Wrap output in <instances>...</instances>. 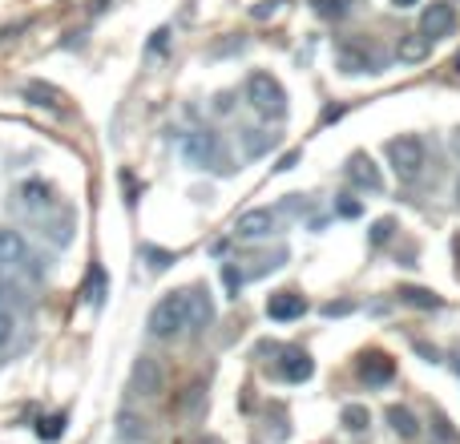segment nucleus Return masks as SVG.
Instances as JSON below:
<instances>
[{
  "instance_id": "nucleus-1",
  "label": "nucleus",
  "mask_w": 460,
  "mask_h": 444,
  "mask_svg": "<svg viewBox=\"0 0 460 444\" xmlns=\"http://www.w3.org/2000/svg\"><path fill=\"white\" fill-rule=\"evenodd\" d=\"M210 315H215V307H210V299L202 295V287L170 291L166 299L154 303L150 335H158V340H174V335H182L186 327H207Z\"/></svg>"
},
{
  "instance_id": "nucleus-2",
  "label": "nucleus",
  "mask_w": 460,
  "mask_h": 444,
  "mask_svg": "<svg viewBox=\"0 0 460 444\" xmlns=\"http://www.w3.org/2000/svg\"><path fill=\"white\" fill-rule=\"evenodd\" d=\"M246 102L267 121L287 118V89L279 85V77H270V73H251V81H246Z\"/></svg>"
},
{
  "instance_id": "nucleus-3",
  "label": "nucleus",
  "mask_w": 460,
  "mask_h": 444,
  "mask_svg": "<svg viewBox=\"0 0 460 444\" xmlns=\"http://www.w3.org/2000/svg\"><path fill=\"white\" fill-rule=\"evenodd\" d=\"M0 271H21V275L40 279V275H45V262H40V254L32 251V246L24 243L16 230L0 226Z\"/></svg>"
},
{
  "instance_id": "nucleus-4",
  "label": "nucleus",
  "mask_w": 460,
  "mask_h": 444,
  "mask_svg": "<svg viewBox=\"0 0 460 444\" xmlns=\"http://www.w3.org/2000/svg\"><path fill=\"white\" fill-rule=\"evenodd\" d=\"M388 158H392V166H396V174L404 178V182H412V178H420V170H424V142L412 134L392 138Z\"/></svg>"
},
{
  "instance_id": "nucleus-5",
  "label": "nucleus",
  "mask_w": 460,
  "mask_h": 444,
  "mask_svg": "<svg viewBox=\"0 0 460 444\" xmlns=\"http://www.w3.org/2000/svg\"><path fill=\"white\" fill-rule=\"evenodd\" d=\"M453 29H456V8L445 4V0H432V4L420 13V32H424L429 40L448 37Z\"/></svg>"
},
{
  "instance_id": "nucleus-6",
  "label": "nucleus",
  "mask_w": 460,
  "mask_h": 444,
  "mask_svg": "<svg viewBox=\"0 0 460 444\" xmlns=\"http://www.w3.org/2000/svg\"><path fill=\"white\" fill-rule=\"evenodd\" d=\"M182 150H186V158H190L194 166L223 170V166H218V162H223V150H218V138L215 134H186Z\"/></svg>"
},
{
  "instance_id": "nucleus-7",
  "label": "nucleus",
  "mask_w": 460,
  "mask_h": 444,
  "mask_svg": "<svg viewBox=\"0 0 460 444\" xmlns=\"http://www.w3.org/2000/svg\"><path fill=\"white\" fill-rule=\"evenodd\" d=\"M129 392H134V396H158V392H162V368H158V360H150V356L137 360L134 372H129Z\"/></svg>"
},
{
  "instance_id": "nucleus-8",
  "label": "nucleus",
  "mask_w": 460,
  "mask_h": 444,
  "mask_svg": "<svg viewBox=\"0 0 460 444\" xmlns=\"http://www.w3.org/2000/svg\"><path fill=\"white\" fill-rule=\"evenodd\" d=\"M279 230V215L275 210H246L243 218L234 222V235L238 238H267Z\"/></svg>"
},
{
  "instance_id": "nucleus-9",
  "label": "nucleus",
  "mask_w": 460,
  "mask_h": 444,
  "mask_svg": "<svg viewBox=\"0 0 460 444\" xmlns=\"http://www.w3.org/2000/svg\"><path fill=\"white\" fill-rule=\"evenodd\" d=\"M348 178L359 186V191H372V194L384 191V178H380V170H376V162L367 158V154H351L348 158Z\"/></svg>"
},
{
  "instance_id": "nucleus-10",
  "label": "nucleus",
  "mask_w": 460,
  "mask_h": 444,
  "mask_svg": "<svg viewBox=\"0 0 460 444\" xmlns=\"http://www.w3.org/2000/svg\"><path fill=\"white\" fill-rule=\"evenodd\" d=\"M303 311H307V299L295 291H275L267 299V315L275 319V324H291V319H299Z\"/></svg>"
},
{
  "instance_id": "nucleus-11",
  "label": "nucleus",
  "mask_w": 460,
  "mask_h": 444,
  "mask_svg": "<svg viewBox=\"0 0 460 444\" xmlns=\"http://www.w3.org/2000/svg\"><path fill=\"white\" fill-rule=\"evenodd\" d=\"M311 372H315V364H311L307 351H299V348L283 351V364H279V376H283V380L303 384V380H311Z\"/></svg>"
},
{
  "instance_id": "nucleus-12",
  "label": "nucleus",
  "mask_w": 460,
  "mask_h": 444,
  "mask_svg": "<svg viewBox=\"0 0 460 444\" xmlns=\"http://www.w3.org/2000/svg\"><path fill=\"white\" fill-rule=\"evenodd\" d=\"M392 360L384 356V351H364L359 356V380H367V384H388L392 380Z\"/></svg>"
},
{
  "instance_id": "nucleus-13",
  "label": "nucleus",
  "mask_w": 460,
  "mask_h": 444,
  "mask_svg": "<svg viewBox=\"0 0 460 444\" xmlns=\"http://www.w3.org/2000/svg\"><path fill=\"white\" fill-rule=\"evenodd\" d=\"M21 97L29 105H40V110H61L65 105V93L57 85H45V81H29V85H21Z\"/></svg>"
},
{
  "instance_id": "nucleus-14",
  "label": "nucleus",
  "mask_w": 460,
  "mask_h": 444,
  "mask_svg": "<svg viewBox=\"0 0 460 444\" xmlns=\"http://www.w3.org/2000/svg\"><path fill=\"white\" fill-rule=\"evenodd\" d=\"M53 186L49 182H40V178H32V182H21V207L24 210H32V215H40V210H49L53 207Z\"/></svg>"
},
{
  "instance_id": "nucleus-15",
  "label": "nucleus",
  "mask_w": 460,
  "mask_h": 444,
  "mask_svg": "<svg viewBox=\"0 0 460 444\" xmlns=\"http://www.w3.org/2000/svg\"><path fill=\"white\" fill-rule=\"evenodd\" d=\"M429 53H432V40L424 37V32H404V37H400V61L416 65V61H424Z\"/></svg>"
},
{
  "instance_id": "nucleus-16",
  "label": "nucleus",
  "mask_w": 460,
  "mask_h": 444,
  "mask_svg": "<svg viewBox=\"0 0 460 444\" xmlns=\"http://www.w3.org/2000/svg\"><path fill=\"white\" fill-rule=\"evenodd\" d=\"M388 424H392V432H396V437H404V440L420 437V424H416V416L408 413V408H400V404L388 408Z\"/></svg>"
},
{
  "instance_id": "nucleus-17",
  "label": "nucleus",
  "mask_w": 460,
  "mask_h": 444,
  "mask_svg": "<svg viewBox=\"0 0 460 444\" xmlns=\"http://www.w3.org/2000/svg\"><path fill=\"white\" fill-rule=\"evenodd\" d=\"M400 303H408V307H424V311L440 307V299L432 291H424V287H400Z\"/></svg>"
},
{
  "instance_id": "nucleus-18",
  "label": "nucleus",
  "mask_w": 460,
  "mask_h": 444,
  "mask_svg": "<svg viewBox=\"0 0 460 444\" xmlns=\"http://www.w3.org/2000/svg\"><path fill=\"white\" fill-rule=\"evenodd\" d=\"M367 421H372V416H367V408H359V404H348V408H343V424H348L351 432H364Z\"/></svg>"
},
{
  "instance_id": "nucleus-19",
  "label": "nucleus",
  "mask_w": 460,
  "mask_h": 444,
  "mask_svg": "<svg viewBox=\"0 0 460 444\" xmlns=\"http://www.w3.org/2000/svg\"><path fill=\"white\" fill-rule=\"evenodd\" d=\"M118 424H121V429H118V437H121V440H142V437H146V429H137V424H142L137 416L121 413V416H118Z\"/></svg>"
},
{
  "instance_id": "nucleus-20",
  "label": "nucleus",
  "mask_w": 460,
  "mask_h": 444,
  "mask_svg": "<svg viewBox=\"0 0 460 444\" xmlns=\"http://www.w3.org/2000/svg\"><path fill=\"white\" fill-rule=\"evenodd\" d=\"M13 335H16V319H13V311L8 307H0V351L13 343Z\"/></svg>"
},
{
  "instance_id": "nucleus-21",
  "label": "nucleus",
  "mask_w": 460,
  "mask_h": 444,
  "mask_svg": "<svg viewBox=\"0 0 460 444\" xmlns=\"http://www.w3.org/2000/svg\"><path fill=\"white\" fill-rule=\"evenodd\" d=\"M351 0H315V13L319 16H348Z\"/></svg>"
},
{
  "instance_id": "nucleus-22",
  "label": "nucleus",
  "mask_w": 460,
  "mask_h": 444,
  "mask_svg": "<svg viewBox=\"0 0 460 444\" xmlns=\"http://www.w3.org/2000/svg\"><path fill=\"white\" fill-rule=\"evenodd\" d=\"M16 299H21V287H16L13 279L0 271V307H8V303H16Z\"/></svg>"
},
{
  "instance_id": "nucleus-23",
  "label": "nucleus",
  "mask_w": 460,
  "mask_h": 444,
  "mask_svg": "<svg viewBox=\"0 0 460 444\" xmlns=\"http://www.w3.org/2000/svg\"><path fill=\"white\" fill-rule=\"evenodd\" d=\"M61 432H65V416H49V421L40 424V437H45V440H57Z\"/></svg>"
},
{
  "instance_id": "nucleus-24",
  "label": "nucleus",
  "mask_w": 460,
  "mask_h": 444,
  "mask_svg": "<svg viewBox=\"0 0 460 444\" xmlns=\"http://www.w3.org/2000/svg\"><path fill=\"white\" fill-rule=\"evenodd\" d=\"M146 254H150V259H154V262H150V267H154V271L170 267V259H174V254H166V251H146Z\"/></svg>"
},
{
  "instance_id": "nucleus-25",
  "label": "nucleus",
  "mask_w": 460,
  "mask_h": 444,
  "mask_svg": "<svg viewBox=\"0 0 460 444\" xmlns=\"http://www.w3.org/2000/svg\"><path fill=\"white\" fill-rule=\"evenodd\" d=\"M388 230H392V222L384 218V222H376V230H372V243H384L388 238Z\"/></svg>"
},
{
  "instance_id": "nucleus-26",
  "label": "nucleus",
  "mask_w": 460,
  "mask_h": 444,
  "mask_svg": "<svg viewBox=\"0 0 460 444\" xmlns=\"http://www.w3.org/2000/svg\"><path fill=\"white\" fill-rule=\"evenodd\" d=\"M340 215H348V218H356V215H359V202H340Z\"/></svg>"
},
{
  "instance_id": "nucleus-27",
  "label": "nucleus",
  "mask_w": 460,
  "mask_h": 444,
  "mask_svg": "<svg viewBox=\"0 0 460 444\" xmlns=\"http://www.w3.org/2000/svg\"><path fill=\"white\" fill-rule=\"evenodd\" d=\"M343 311H351V303H340V307H335V303H327L323 315H343Z\"/></svg>"
},
{
  "instance_id": "nucleus-28",
  "label": "nucleus",
  "mask_w": 460,
  "mask_h": 444,
  "mask_svg": "<svg viewBox=\"0 0 460 444\" xmlns=\"http://www.w3.org/2000/svg\"><path fill=\"white\" fill-rule=\"evenodd\" d=\"M392 4H396V8H412L416 0H392Z\"/></svg>"
},
{
  "instance_id": "nucleus-29",
  "label": "nucleus",
  "mask_w": 460,
  "mask_h": 444,
  "mask_svg": "<svg viewBox=\"0 0 460 444\" xmlns=\"http://www.w3.org/2000/svg\"><path fill=\"white\" fill-rule=\"evenodd\" d=\"M456 199H460V182H456Z\"/></svg>"
}]
</instances>
